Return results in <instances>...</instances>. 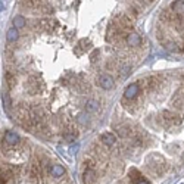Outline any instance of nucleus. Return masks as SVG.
Masks as SVG:
<instances>
[{
  "mask_svg": "<svg viewBox=\"0 0 184 184\" xmlns=\"http://www.w3.org/2000/svg\"><path fill=\"white\" fill-rule=\"evenodd\" d=\"M138 92H140V87H138V84H137V83H133V84H130V86L125 88L124 97L127 99V100H133V99L137 97Z\"/></svg>",
  "mask_w": 184,
  "mask_h": 184,
  "instance_id": "f257e3e1",
  "label": "nucleus"
},
{
  "mask_svg": "<svg viewBox=\"0 0 184 184\" xmlns=\"http://www.w3.org/2000/svg\"><path fill=\"white\" fill-rule=\"evenodd\" d=\"M125 43H127L128 47H138L141 44V37L136 33H128L127 39H125Z\"/></svg>",
  "mask_w": 184,
  "mask_h": 184,
  "instance_id": "f03ea898",
  "label": "nucleus"
},
{
  "mask_svg": "<svg viewBox=\"0 0 184 184\" xmlns=\"http://www.w3.org/2000/svg\"><path fill=\"white\" fill-rule=\"evenodd\" d=\"M99 84L105 90H111V88H113V78H112L111 75H108V74H103L99 78Z\"/></svg>",
  "mask_w": 184,
  "mask_h": 184,
  "instance_id": "7ed1b4c3",
  "label": "nucleus"
},
{
  "mask_svg": "<svg viewBox=\"0 0 184 184\" xmlns=\"http://www.w3.org/2000/svg\"><path fill=\"white\" fill-rule=\"evenodd\" d=\"M83 181L84 184H94L96 181V172L93 170V166H87L84 174H83Z\"/></svg>",
  "mask_w": 184,
  "mask_h": 184,
  "instance_id": "20e7f679",
  "label": "nucleus"
},
{
  "mask_svg": "<svg viewBox=\"0 0 184 184\" xmlns=\"http://www.w3.org/2000/svg\"><path fill=\"white\" fill-rule=\"evenodd\" d=\"M164 121L168 125L180 124V122H181V117H180L178 113H174V112H165L164 113Z\"/></svg>",
  "mask_w": 184,
  "mask_h": 184,
  "instance_id": "39448f33",
  "label": "nucleus"
},
{
  "mask_svg": "<svg viewBox=\"0 0 184 184\" xmlns=\"http://www.w3.org/2000/svg\"><path fill=\"white\" fill-rule=\"evenodd\" d=\"M100 141L105 146H108V147H112V146L115 145V141H117V137H115V134H112V133H103V134L100 136Z\"/></svg>",
  "mask_w": 184,
  "mask_h": 184,
  "instance_id": "423d86ee",
  "label": "nucleus"
},
{
  "mask_svg": "<svg viewBox=\"0 0 184 184\" xmlns=\"http://www.w3.org/2000/svg\"><path fill=\"white\" fill-rule=\"evenodd\" d=\"M40 177H41V165L37 164V162H34L31 165V170H30V178L33 180V181H39Z\"/></svg>",
  "mask_w": 184,
  "mask_h": 184,
  "instance_id": "0eeeda50",
  "label": "nucleus"
},
{
  "mask_svg": "<svg viewBox=\"0 0 184 184\" xmlns=\"http://www.w3.org/2000/svg\"><path fill=\"white\" fill-rule=\"evenodd\" d=\"M5 141H6L7 145L15 146V145H18V143L21 141V138H19V136H18L16 133L6 131V133H5Z\"/></svg>",
  "mask_w": 184,
  "mask_h": 184,
  "instance_id": "6e6552de",
  "label": "nucleus"
},
{
  "mask_svg": "<svg viewBox=\"0 0 184 184\" xmlns=\"http://www.w3.org/2000/svg\"><path fill=\"white\" fill-rule=\"evenodd\" d=\"M18 28H15V27H12V28H9L6 33V40L9 41V43H13V41H16L18 40Z\"/></svg>",
  "mask_w": 184,
  "mask_h": 184,
  "instance_id": "1a4fd4ad",
  "label": "nucleus"
},
{
  "mask_svg": "<svg viewBox=\"0 0 184 184\" xmlns=\"http://www.w3.org/2000/svg\"><path fill=\"white\" fill-rule=\"evenodd\" d=\"M171 9L175 13H184V0H175L171 5Z\"/></svg>",
  "mask_w": 184,
  "mask_h": 184,
  "instance_id": "9d476101",
  "label": "nucleus"
},
{
  "mask_svg": "<svg viewBox=\"0 0 184 184\" xmlns=\"http://www.w3.org/2000/svg\"><path fill=\"white\" fill-rule=\"evenodd\" d=\"M50 172H52L53 177H62L65 174V168L62 165H53L50 168Z\"/></svg>",
  "mask_w": 184,
  "mask_h": 184,
  "instance_id": "9b49d317",
  "label": "nucleus"
},
{
  "mask_svg": "<svg viewBox=\"0 0 184 184\" xmlns=\"http://www.w3.org/2000/svg\"><path fill=\"white\" fill-rule=\"evenodd\" d=\"M25 24H27V21H25V18L24 16H21V15H16L15 18H13V27L15 28H22V27H25Z\"/></svg>",
  "mask_w": 184,
  "mask_h": 184,
  "instance_id": "f8f14e48",
  "label": "nucleus"
},
{
  "mask_svg": "<svg viewBox=\"0 0 184 184\" xmlns=\"http://www.w3.org/2000/svg\"><path fill=\"white\" fill-rule=\"evenodd\" d=\"M99 109V103L96 100H88L86 103V111L90 112V113H94V112H97Z\"/></svg>",
  "mask_w": 184,
  "mask_h": 184,
  "instance_id": "ddd939ff",
  "label": "nucleus"
},
{
  "mask_svg": "<svg viewBox=\"0 0 184 184\" xmlns=\"http://www.w3.org/2000/svg\"><path fill=\"white\" fill-rule=\"evenodd\" d=\"M117 133H118L119 137H122V138L131 136V130L128 127H117Z\"/></svg>",
  "mask_w": 184,
  "mask_h": 184,
  "instance_id": "4468645a",
  "label": "nucleus"
},
{
  "mask_svg": "<svg viewBox=\"0 0 184 184\" xmlns=\"http://www.w3.org/2000/svg\"><path fill=\"white\" fill-rule=\"evenodd\" d=\"M10 177H12V172H9L7 170H2V184H7Z\"/></svg>",
  "mask_w": 184,
  "mask_h": 184,
  "instance_id": "2eb2a0df",
  "label": "nucleus"
},
{
  "mask_svg": "<svg viewBox=\"0 0 184 184\" xmlns=\"http://www.w3.org/2000/svg\"><path fill=\"white\" fill-rule=\"evenodd\" d=\"M24 5L27 7H35L40 5V0H24Z\"/></svg>",
  "mask_w": 184,
  "mask_h": 184,
  "instance_id": "dca6fc26",
  "label": "nucleus"
},
{
  "mask_svg": "<svg viewBox=\"0 0 184 184\" xmlns=\"http://www.w3.org/2000/svg\"><path fill=\"white\" fill-rule=\"evenodd\" d=\"M75 136H77V134H75L74 131H71V133H65V134H63V138H65L66 141H74Z\"/></svg>",
  "mask_w": 184,
  "mask_h": 184,
  "instance_id": "f3484780",
  "label": "nucleus"
},
{
  "mask_svg": "<svg viewBox=\"0 0 184 184\" xmlns=\"http://www.w3.org/2000/svg\"><path fill=\"white\" fill-rule=\"evenodd\" d=\"M2 102H3V106H5V108H9V96H7V94H3V96H2Z\"/></svg>",
  "mask_w": 184,
  "mask_h": 184,
  "instance_id": "a211bd4d",
  "label": "nucleus"
},
{
  "mask_svg": "<svg viewBox=\"0 0 184 184\" xmlns=\"http://www.w3.org/2000/svg\"><path fill=\"white\" fill-rule=\"evenodd\" d=\"M78 121L81 122V124L87 122V121H88V119H87V115H84V113H80V115H78Z\"/></svg>",
  "mask_w": 184,
  "mask_h": 184,
  "instance_id": "6ab92c4d",
  "label": "nucleus"
},
{
  "mask_svg": "<svg viewBox=\"0 0 184 184\" xmlns=\"http://www.w3.org/2000/svg\"><path fill=\"white\" fill-rule=\"evenodd\" d=\"M136 184H150V183H149V181H146V180H138Z\"/></svg>",
  "mask_w": 184,
  "mask_h": 184,
  "instance_id": "aec40b11",
  "label": "nucleus"
},
{
  "mask_svg": "<svg viewBox=\"0 0 184 184\" xmlns=\"http://www.w3.org/2000/svg\"><path fill=\"white\" fill-rule=\"evenodd\" d=\"M77 150H78V145H75V146H72V147H71V152H72V153H75Z\"/></svg>",
  "mask_w": 184,
  "mask_h": 184,
  "instance_id": "412c9836",
  "label": "nucleus"
}]
</instances>
